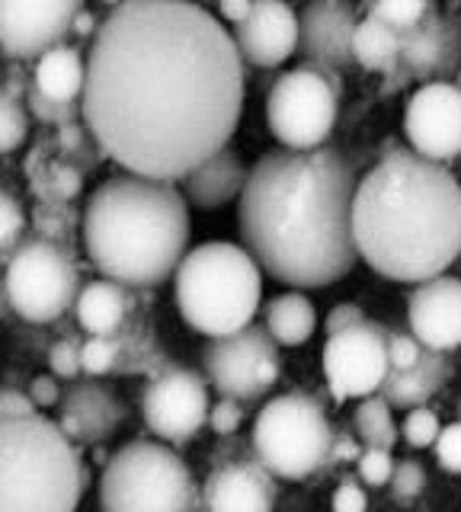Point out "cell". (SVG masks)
<instances>
[{
  "mask_svg": "<svg viewBox=\"0 0 461 512\" xmlns=\"http://www.w3.org/2000/svg\"><path fill=\"white\" fill-rule=\"evenodd\" d=\"M410 333L433 352L461 346V279L439 276L413 288L407 304Z\"/></svg>",
  "mask_w": 461,
  "mask_h": 512,
  "instance_id": "e0dca14e",
  "label": "cell"
},
{
  "mask_svg": "<svg viewBox=\"0 0 461 512\" xmlns=\"http://www.w3.org/2000/svg\"><path fill=\"white\" fill-rule=\"evenodd\" d=\"M391 487H394L397 496H401V500H413V496H420L426 490V468H423L417 458L397 461L394 477H391Z\"/></svg>",
  "mask_w": 461,
  "mask_h": 512,
  "instance_id": "8d00e7d4",
  "label": "cell"
},
{
  "mask_svg": "<svg viewBox=\"0 0 461 512\" xmlns=\"http://www.w3.org/2000/svg\"><path fill=\"white\" fill-rule=\"evenodd\" d=\"M0 413H4V420H26V416L39 413V404L33 400V394H23L20 388H7L4 400H0Z\"/></svg>",
  "mask_w": 461,
  "mask_h": 512,
  "instance_id": "b9f144b4",
  "label": "cell"
},
{
  "mask_svg": "<svg viewBox=\"0 0 461 512\" xmlns=\"http://www.w3.org/2000/svg\"><path fill=\"white\" fill-rule=\"evenodd\" d=\"M247 180H250V170L244 164V157L234 148H225L186 176L183 196L189 205L202 208V212H215V208L228 205L231 199H241Z\"/></svg>",
  "mask_w": 461,
  "mask_h": 512,
  "instance_id": "7402d4cb",
  "label": "cell"
},
{
  "mask_svg": "<svg viewBox=\"0 0 461 512\" xmlns=\"http://www.w3.org/2000/svg\"><path fill=\"white\" fill-rule=\"evenodd\" d=\"M333 512H369V496H365L356 477L343 480L333 493Z\"/></svg>",
  "mask_w": 461,
  "mask_h": 512,
  "instance_id": "60d3db41",
  "label": "cell"
},
{
  "mask_svg": "<svg viewBox=\"0 0 461 512\" xmlns=\"http://www.w3.org/2000/svg\"><path fill=\"white\" fill-rule=\"evenodd\" d=\"M333 429L321 404L305 394H279L253 423V452L282 480H305L333 458Z\"/></svg>",
  "mask_w": 461,
  "mask_h": 512,
  "instance_id": "ba28073f",
  "label": "cell"
},
{
  "mask_svg": "<svg viewBox=\"0 0 461 512\" xmlns=\"http://www.w3.org/2000/svg\"><path fill=\"white\" fill-rule=\"evenodd\" d=\"M458 164H461V160H458Z\"/></svg>",
  "mask_w": 461,
  "mask_h": 512,
  "instance_id": "f907efd6",
  "label": "cell"
},
{
  "mask_svg": "<svg viewBox=\"0 0 461 512\" xmlns=\"http://www.w3.org/2000/svg\"><path fill=\"white\" fill-rule=\"evenodd\" d=\"M353 58L365 71H394L401 64V32L378 23L375 16H362L353 39Z\"/></svg>",
  "mask_w": 461,
  "mask_h": 512,
  "instance_id": "4316f807",
  "label": "cell"
},
{
  "mask_svg": "<svg viewBox=\"0 0 461 512\" xmlns=\"http://www.w3.org/2000/svg\"><path fill=\"white\" fill-rule=\"evenodd\" d=\"M26 106L33 112L36 119L42 122H71L77 116V106H61V103H52L49 96H42L36 87H29L26 93Z\"/></svg>",
  "mask_w": 461,
  "mask_h": 512,
  "instance_id": "f35d334b",
  "label": "cell"
},
{
  "mask_svg": "<svg viewBox=\"0 0 461 512\" xmlns=\"http://www.w3.org/2000/svg\"><path fill=\"white\" fill-rule=\"evenodd\" d=\"M365 324V311H362V304H353V301H343L337 304L330 314H327V336L333 333H343L349 327H359Z\"/></svg>",
  "mask_w": 461,
  "mask_h": 512,
  "instance_id": "7bdbcfd3",
  "label": "cell"
},
{
  "mask_svg": "<svg viewBox=\"0 0 461 512\" xmlns=\"http://www.w3.org/2000/svg\"><path fill=\"white\" fill-rule=\"evenodd\" d=\"M426 346L417 340L413 333L404 330H388V359H391V372H407L420 359H423Z\"/></svg>",
  "mask_w": 461,
  "mask_h": 512,
  "instance_id": "e575fe53",
  "label": "cell"
},
{
  "mask_svg": "<svg viewBox=\"0 0 461 512\" xmlns=\"http://www.w3.org/2000/svg\"><path fill=\"white\" fill-rule=\"evenodd\" d=\"M29 394H33V400L39 407H52V404H61V394L58 391V378H49V375H36L33 378V388H29Z\"/></svg>",
  "mask_w": 461,
  "mask_h": 512,
  "instance_id": "ee69618b",
  "label": "cell"
},
{
  "mask_svg": "<svg viewBox=\"0 0 461 512\" xmlns=\"http://www.w3.org/2000/svg\"><path fill=\"white\" fill-rule=\"evenodd\" d=\"M458 420H461V400H458Z\"/></svg>",
  "mask_w": 461,
  "mask_h": 512,
  "instance_id": "681fc988",
  "label": "cell"
},
{
  "mask_svg": "<svg viewBox=\"0 0 461 512\" xmlns=\"http://www.w3.org/2000/svg\"><path fill=\"white\" fill-rule=\"evenodd\" d=\"M452 378V362L445 359V352H433L426 349L423 359L407 368V372H391L385 388H381V397L388 400L394 410H420L426 407V400L439 394Z\"/></svg>",
  "mask_w": 461,
  "mask_h": 512,
  "instance_id": "603a6c76",
  "label": "cell"
},
{
  "mask_svg": "<svg viewBox=\"0 0 461 512\" xmlns=\"http://www.w3.org/2000/svg\"><path fill=\"white\" fill-rule=\"evenodd\" d=\"M333 458H349V461H359V458H362V452H359L356 439H349V436H337V442H333Z\"/></svg>",
  "mask_w": 461,
  "mask_h": 512,
  "instance_id": "bcb514c9",
  "label": "cell"
},
{
  "mask_svg": "<svg viewBox=\"0 0 461 512\" xmlns=\"http://www.w3.org/2000/svg\"><path fill=\"white\" fill-rule=\"evenodd\" d=\"M391 410L394 407L381 394L359 400L353 423H356V432H359V442L365 448H385V452H391V448H394L397 436H401V429H397Z\"/></svg>",
  "mask_w": 461,
  "mask_h": 512,
  "instance_id": "83f0119b",
  "label": "cell"
},
{
  "mask_svg": "<svg viewBox=\"0 0 461 512\" xmlns=\"http://www.w3.org/2000/svg\"><path fill=\"white\" fill-rule=\"evenodd\" d=\"M74 256L55 240H26L4 260V298L29 324H52L81 298Z\"/></svg>",
  "mask_w": 461,
  "mask_h": 512,
  "instance_id": "9c48e42d",
  "label": "cell"
},
{
  "mask_svg": "<svg viewBox=\"0 0 461 512\" xmlns=\"http://www.w3.org/2000/svg\"><path fill=\"white\" fill-rule=\"evenodd\" d=\"M196 480L170 445L138 439L106 461L100 512H193Z\"/></svg>",
  "mask_w": 461,
  "mask_h": 512,
  "instance_id": "52a82bcc",
  "label": "cell"
},
{
  "mask_svg": "<svg viewBox=\"0 0 461 512\" xmlns=\"http://www.w3.org/2000/svg\"><path fill=\"white\" fill-rule=\"evenodd\" d=\"M356 468H359L362 484H369V487H385V484H391L397 461L391 458V452H385V448H365L362 458L356 461Z\"/></svg>",
  "mask_w": 461,
  "mask_h": 512,
  "instance_id": "836d02e7",
  "label": "cell"
},
{
  "mask_svg": "<svg viewBox=\"0 0 461 512\" xmlns=\"http://www.w3.org/2000/svg\"><path fill=\"white\" fill-rule=\"evenodd\" d=\"M33 87L49 96L52 103L74 106L77 100H84L87 87V61L81 58L74 45H58L55 52L36 61V77Z\"/></svg>",
  "mask_w": 461,
  "mask_h": 512,
  "instance_id": "cb8c5ba5",
  "label": "cell"
},
{
  "mask_svg": "<svg viewBox=\"0 0 461 512\" xmlns=\"http://www.w3.org/2000/svg\"><path fill=\"white\" fill-rule=\"evenodd\" d=\"M276 484L263 464L234 461L205 484V512H273Z\"/></svg>",
  "mask_w": 461,
  "mask_h": 512,
  "instance_id": "ffe728a7",
  "label": "cell"
},
{
  "mask_svg": "<svg viewBox=\"0 0 461 512\" xmlns=\"http://www.w3.org/2000/svg\"><path fill=\"white\" fill-rule=\"evenodd\" d=\"M404 135L410 151L436 164L461 160V90L449 80H429L407 100Z\"/></svg>",
  "mask_w": 461,
  "mask_h": 512,
  "instance_id": "5bb4252c",
  "label": "cell"
},
{
  "mask_svg": "<svg viewBox=\"0 0 461 512\" xmlns=\"http://www.w3.org/2000/svg\"><path fill=\"white\" fill-rule=\"evenodd\" d=\"M244 112V55L199 4L132 0L90 39L81 116L125 173L177 183L225 148Z\"/></svg>",
  "mask_w": 461,
  "mask_h": 512,
  "instance_id": "6da1fadb",
  "label": "cell"
},
{
  "mask_svg": "<svg viewBox=\"0 0 461 512\" xmlns=\"http://www.w3.org/2000/svg\"><path fill=\"white\" fill-rule=\"evenodd\" d=\"M401 436L410 448H429L436 445L439 436H442V423L439 416L429 410V407H420V410H410L404 416V426H401Z\"/></svg>",
  "mask_w": 461,
  "mask_h": 512,
  "instance_id": "4dcf8cb0",
  "label": "cell"
},
{
  "mask_svg": "<svg viewBox=\"0 0 461 512\" xmlns=\"http://www.w3.org/2000/svg\"><path fill=\"white\" fill-rule=\"evenodd\" d=\"M234 42L247 64L279 68L301 45V16L282 0H260L253 4L247 23L234 26Z\"/></svg>",
  "mask_w": 461,
  "mask_h": 512,
  "instance_id": "2e32d148",
  "label": "cell"
},
{
  "mask_svg": "<svg viewBox=\"0 0 461 512\" xmlns=\"http://www.w3.org/2000/svg\"><path fill=\"white\" fill-rule=\"evenodd\" d=\"M122 356V343L113 336H90L84 343V372L87 375H109Z\"/></svg>",
  "mask_w": 461,
  "mask_h": 512,
  "instance_id": "1f68e13d",
  "label": "cell"
},
{
  "mask_svg": "<svg viewBox=\"0 0 461 512\" xmlns=\"http://www.w3.org/2000/svg\"><path fill=\"white\" fill-rule=\"evenodd\" d=\"M84 247L103 279L154 288L177 276L189 253V202L173 183L113 176L87 199Z\"/></svg>",
  "mask_w": 461,
  "mask_h": 512,
  "instance_id": "277c9868",
  "label": "cell"
},
{
  "mask_svg": "<svg viewBox=\"0 0 461 512\" xmlns=\"http://www.w3.org/2000/svg\"><path fill=\"white\" fill-rule=\"evenodd\" d=\"M74 314L90 336H113L129 314V295H125L122 285L109 279L87 282L74 304Z\"/></svg>",
  "mask_w": 461,
  "mask_h": 512,
  "instance_id": "d4e9b609",
  "label": "cell"
},
{
  "mask_svg": "<svg viewBox=\"0 0 461 512\" xmlns=\"http://www.w3.org/2000/svg\"><path fill=\"white\" fill-rule=\"evenodd\" d=\"M77 0H7L0 4V48L10 61L45 58L61 45L81 16Z\"/></svg>",
  "mask_w": 461,
  "mask_h": 512,
  "instance_id": "9a60e30c",
  "label": "cell"
},
{
  "mask_svg": "<svg viewBox=\"0 0 461 512\" xmlns=\"http://www.w3.org/2000/svg\"><path fill=\"white\" fill-rule=\"evenodd\" d=\"M426 0H381V4H369V16H375L378 23H385L394 32H410L413 26H420L429 16Z\"/></svg>",
  "mask_w": 461,
  "mask_h": 512,
  "instance_id": "f546056e",
  "label": "cell"
},
{
  "mask_svg": "<svg viewBox=\"0 0 461 512\" xmlns=\"http://www.w3.org/2000/svg\"><path fill=\"white\" fill-rule=\"evenodd\" d=\"M0 103H4L0 106V148L10 154L29 138V106L23 103V96H17L13 84H4Z\"/></svg>",
  "mask_w": 461,
  "mask_h": 512,
  "instance_id": "f1b7e54d",
  "label": "cell"
},
{
  "mask_svg": "<svg viewBox=\"0 0 461 512\" xmlns=\"http://www.w3.org/2000/svg\"><path fill=\"white\" fill-rule=\"evenodd\" d=\"M356 189V170L340 151H266L237 205L244 250L282 285L340 282L359 260Z\"/></svg>",
  "mask_w": 461,
  "mask_h": 512,
  "instance_id": "7a4b0ae2",
  "label": "cell"
},
{
  "mask_svg": "<svg viewBox=\"0 0 461 512\" xmlns=\"http://www.w3.org/2000/svg\"><path fill=\"white\" fill-rule=\"evenodd\" d=\"M455 87H458V90H461V71H458V84H455Z\"/></svg>",
  "mask_w": 461,
  "mask_h": 512,
  "instance_id": "c3c4849f",
  "label": "cell"
},
{
  "mask_svg": "<svg viewBox=\"0 0 461 512\" xmlns=\"http://www.w3.org/2000/svg\"><path fill=\"white\" fill-rule=\"evenodd\" d=\"M436 461L442 471L461 474V420L442 426V436L436 442Z\"/></svg>",
  "mask_w": 461,
  "mask_h": 512,
  "instance_id": "74e56055",
  "label": "cell"
},
{
  "mask_svg": "<svg viewBox=\"0 0 461 512\" xmlns=\"http://www.w3.org/2000/svg\"><path fill=\"white\" fill-rule=\"evenodd\" d=\"M26 231V212L23 205L4 192V202H0V247H4V260L17 250V240H23Z\"/></svg>",
  "mask_w": 461,
  "mask_h": 512,
  "instance_id": "d6a6232c",
  "label": "cell"
},
{
  "mask_svg": "<svg viewBox=\"0 0 461 512\" xmlns=\"http://www.w3.org/2000/svg\"><path fill=\"white\" fill-rule=\"evenodd\" d=\"M0 458V512H74L81 503V455L49 416L4 420Z\"/></svg>",
  "mask_w": 461,
  "mask_h": 512,
  "instance_id": "5b68a950",
  "label": "cell"
},
{
  "mask_svg": "<svg viewBox=\"0 0 461 512\" xmlns=\"http://www.w3.org/2000/svg\"><path fill=\"white\" fill-rule=\"evenodd\" d=\"M461 55V32H455L452 20L429 10V16L401 36V68L407 74L429 77L445 74L458 64Z\"/></svg>",
  "mask_w": 461,
  "mask_h": 512,
  "instance_id": "44dd1931",
  "label": "cell"
},
{
  "mask_svg": "<svg viewBox=\"0 0 461 512\" xmlns=\"http://www.w3.org/2000/svg\"><path fill=\"white\" fill-rule=\"evenodd\" d=\"M97 29H100V23L93 20V16H90L87 10H81V16H77V23H74V32H77V36H97Z\"/></svg>",
  "mask_w": 461,
  "mask_h": 512,
  "instance_id": "7dc6e473",
  "label": "cell"
},
{
  "mask_svg": "<svg viewBox=\"0 0 461 512\" xmlns=\"http://www.w3.org/2000/svg\"><path fill=\"white\" fill-rule=\"evenodd\" d=\"M324 378L333 400H365L385 388L391 375L388 333L372 320L343 333L327 336L324 343Z\"/></svg>",
  "mask_w": 461,
  "mask_h": 512,
  "instance_id": "8fae6325",
  "label": "cell"
},
{
  "mask_svg": "<svg viewBox=\"0 0 461 512\" xmlns=\"http://www.w3.org/2000/svg\"><path fill=\"white\" fill-rule=\"evenodd\" d=\"M205 372L215 388L234 400H257L276 384L282 372L279 343L266 327H247L205 349Z\"/></svg>",
  "mask_w": 461,
  "mask_h": 512,
  "instance_id": "7c38bea8",
  "label": "cell"
},
{
  "mask_svg": "<svg viewBox=\"0 0 461 512\" xmlns=\"http://www.w3.org/2000/svg\"><path fill=\"white\" fill-rule=\"evenodd\" d=\"M337 100L330 80L311 64L282 74L266 100V122L289 151H321L337 125Z\"/></svg>",
  "mask_w": 461,
  "mask_h": 512,
  "instance_id": "30bf717a",
  "label": "cell"
},
{
  "mask_svg": "<svg viewBox=\"0 0 461 512\" xmlns=\"http://www.w3.org/2000/svg\"><path fill=\"white\" fill-rule=\"evenodd\" d=\"M241 420H244L241 404H237L234 397H221L218 404L212 407L209 426L218 432V436H231V432H237V426H241Z\"/></svg>",
  "mask_w": 461,
  "mask_h": 512,
  "instance_id": "ab89813d",
  "label": "cell"
},
{
  "mask_svg": "<svg viewBox=\"0 0 461 512\" xmlns=\"http://www.w3.org/2000/svg\"><path fill=\"white\" fill-rule=\"evenodd\" d=\"M263 298V269L253 256L228 244L212 240L186 253L177 276H173V301L193 330L212 340H225L253 327V314Z\"/></svg>",
  "mask_w": 461,
  "mask_h": 512,
  "instance_id": "8992f818",
  "label": "cell"
},
{
  "mask_svg": "<svg viewBox=\"0 0 461 512\" xmlns=\"http://www.w3.org/2000/svg\"><path fill=\"white\" fill-rule=\"evenodd\" d=\"M49 365L55 378H74L77 372H84V343L71 340V336L58 340L49 349Z\"/></svg>",
  "mask_w": 461,
  "mask_h": 512,
  "instance_id": "d590c367",
  "label": "cell"
},
{
  "mask_svg": "<svg viewBox=\"0 0 461 512\" xmlns=\"http://www.w3.org/2000/svg\"><path fill=\"white\" fill-rule=\"evenodd\" d=\"M218 13H221V20L241 26V23H247V16L253 13V4H247V0H225V4H218Z\"/></svg>",
  "mask_w": 461,
  "mask_h": 512,
  "instance_id": "f6af8a7d",
  "label": "cell"
},
{
  "mask_svg": "<svg viewBox=\"0 0 461 512\" xmlns=\"http://www.w3.org/2000/svg\"><path fill=\"white\" fill-rule=\"evenodd\" d=\"M301 16V52L308 64H324V68H346L353 58V39L359 29L356 10L343 0H314Z\"/></svg>",
  "mask_w": 461,
  "mask_h": 512,
  "instance_id": "ac0fdd59",
  "label": "cell"
},
{
  "mask_svg": "<svg viewBox=\"0 0 461 512\" xmlns=\"http://www.w3.org/2000/svg\"><path fill=\"white\" fill-rule=\"evenodd\" d=\"M125 423V404L113 388L97 381L71 384L61 397V429L71 442L100 445L113 439Z\"/></svg>",
  "mask_w": 461,
  "mask_h": 512,
  "instance_id": "d6986e66",
  "label": "cell"
},
{
  "mask_svg": "<svg viewBox=\"0 0 461 512\" xmlns=\"http://www.w3.org/2000/svg\"><path fill=\"white\" fill-rule=\"evenodd\" d=\"M141 413L157 439L189 442L212 416L209 388H205L202 375L189 372V368H170L145 388Z\"/></svg>",
  "mask_w": 461,
  "mask_h": 512,
  "instance_id": "4fadbf2b",
  "label": "cell"
},
{
  "mask_svg": "<svg viewBox=\"0 0 461 512\" xmlns=\"http://www.w3.org/2000/svg\"><path fill=\"white\" fill-rule=\"evenodd\" d=\"M266 330L279 346H301L317 330V311L305 292H285L266 304Z\"/></svg>",
  "mask_w": 461,
  "mask_h": 512,
  "instance_id": "484cf974",
  "label": "cell"
},
{
  "mask_svg": "<svg viewBox=\"0 0 461 512\" xmlns=\"http://www.w3.org/2000/svg\"><path fill=\"white\" fill-rule=\"evenodd\" d=\"M359 260L378 276L423 285L461 260V183L436 160L388 148L353 202Z\"/></svg>",
  "mask_w": 461,
  "mask_h": 512,
  "instance_id": "3957f363",
  "label": "cell"
}]
</instances>
